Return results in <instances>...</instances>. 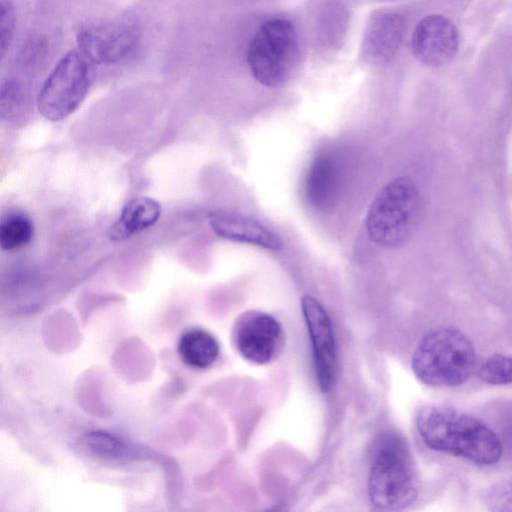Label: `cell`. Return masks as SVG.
Here are the masks:
<instances>
[{
    "label": "cell",
    "mask_w": 512,
    "mask_h": 512,
    "mask_svg": "<svg viewBox=\"0 0 512 512\" xmlns=\"http://www.w3.org/2000/svg\"><path fill=\"white\" fill-rule=\"evenodd\" d=\"M79 51L95 64H115L130 56L136 49L140 33L127 22H91L77 32Z\"/></svg>",
    "instance_id": "52a82bcc"
},
{
    "label": "cell",
    "mask_w": 512,
    "mask_h": 512,
    "mask_svg": "<svg viewBox=\"0 0 512 512\" xmlns=\"http://www.w3.org/2000/svg\"><path fill=\"white\" fill-rule=\"evenodd\" d=\"M492 505L496 510H512V480L496 488Z\"/></svg>",
    "instance_id": "ffe728a7"
},
{
    "label": "cell",
    "mask_w": 512,
    "mask_h": 512,
    "mask_svg": "<svg viewBox=\"0 0 512 512\" xmlns=\"http://www.w3.org/2000/svg\"><path fill=\"white\" fill-rule=\"evenodd\" d=\"M232 339L237 352L248 362L263 365L281 351L283 329L278 320L263 311L243 312L236 320Z\"/></svg>",
    "instance_id": "ba28073f"
},
{
    "label": "cell",
    "mask_w": 512,
    "mask_h": 512,
    "mask_svg": "<svg viewBox=\"0 0 512 512\" xmlns=\"http://www.w3.org/2000/svg\"><path fill=\"white\" fill-rule=\"evenodd\" d=\"M301 310L309 333L318 385L327 393L337 378V350L330 317L323 305L314 297L301 299Z\"/></svg>",
    "instance_id": "9c48e42d"
},
{
    "label": "cell",
    "mask_w": 512,
    "mask_h": 512,
    "mask_svg": "<svg viewBox=\"0 0 512 512\" xmlns=\"http://www.w3.org/2000/svg\"><path fill=\"white\" fill-rule=\"evenodd\" d=\"M298 56L296 31L286 19L266 21L252 38L247 62L256 81L267 87L281 85L290 76Z\"/></svg>",
    "instance_id": "5b68a950"
},
{
    "label": "cell",
    "mask_w": 512,
    "mask_h": 512,
    "mask_svg": "<svg viewBox=\"0 0 512 512\" xmlns=\"http://www.w3.org/2000/svg\"><path fill=\"white\" fill-rule=\"evenodd\" d=\"M509 439H510V441L512 442V427H511V429H510V431H509Z\"/></svg>",
    "instance_id": "44dd1931"
},
{
    "label": "cell",
    "mask_w": 512,
    "mask_h": 512,
    "mask_svg": "<svg viewBox=\"0 0 512 512\" xmlns=\"http://www.w3.org/2000/svg\"><path fill=\"white\" fill-rule=\"evenodd\" d=\"M479 378L493 385L512 384V356L494 354L479 368Z\"/></svg>",
    "instance_id": "e0dca14e"
},
{
    "label": "cell",
    "mask_w": 512,
    "mask_h": 512,
    "mask_svg": "<svg viewBox=\"0 0 512 512\" xmlns=\"http://www.w3.org/2000/svg\"><path fill=\"white\" fill-rule=\"evenodd\" d=\"M91 62L71 50L55 65L37 98L39 113L50 121H60L74 113L86 98L92 83Z\"/></svg>",
    "instance_id": "8992f818"
},
{
    "label": "cell",
    "mask_w": 512,
    "mask_h": 512,
    "mask_svg": "<svg viewBox=\"0 0 512 512\" xmlns=\"http://www.w3.org/2000/svg\"><path fill=\"white\" fill-rule=\"evenodd\" d=\"M84 442L91 452L105 458H121L125 456L128 450L124 441L104 431H94L87 434Z\"/></svg>",
    "instance_id": "ac0fdd59"
},
{
    "label": "cell",
    "mask_w": 512,
    "mask_h": 512,
    "mask_svg": "<svg viewBox=\"0 0 512 512\" xmlns=\"http://www.w3.org/2000/svg\"><path fill=\"white\" fill-rule=\"evenodd\" d=\"M209 224L221 238L278 251L281 239L260 222L237 212L215 211L209 214Z\"/></svg>",
    "instance_id": "8fae6325"
},
{
    "label": "cell",
    "mask_w": 512,
    "mask_h": 512,
    "mask_svg": "<svg viewBox=\"0 0 512 512\" xmlns=\"http://www.w3.org/2000/svg\"><path fill=\"white\" fill-rule=\"evenodd\" d=\"M161 214L160 204L150 197H136L122 208L119 217L109 229V238L114 242L129 239L153 226Z\"/></svg>",
    "instance_id": "7c38bea8"
},
{
    "label": "cell",
    "mask_w": 512,
    "mask_h": 512,
    "mask_svg": "<svg viewBox=\"0 0 512 512\" xmlns=\"http://www.w3.org/2000/svg\"><path fill=\"white\" fill-rule=\"evenodd\" d=\"M459 44L458 31L446 17L433 14L423 18L411 37L413 55L423 64L441 66L455 56Z\"/></svg>",
    "instance_id": "30bf717a"
},
{
    "label": "cell",
    "mask_w": 512,
    "mask_h": 512,
    "mask_svg": "<svg viewBox=\"0 0 512 512\" xmlns=\"http://www.w3.org/2000/svg\"><path fill=\"white\" fill-rule=\"evenodd\" d=\"M403 33V20L394 14H380L373 18L365 38L368 56L387 59L397 49Z\"/></svg>",
    "instance_id": "5bb4252c"
},
{
    "label": "cell",
    "mask_w": 512,
    "mask_h": 512,
    "mask_svg": "<svg viewBox=\"0 0 512 512\" xmlns=\"http://www.w3.org/2000/svg\"><path fill=\"white\" fill-rule=\"evenodd\" d=\"M419 208L415 183L406 176L388 182L372 201L366 218L367 234L374 243L395 247L409 236Z\"/></svg>",
    "instance_id": "277c9868"
},
{
    "label": "cell",
    "mask_w": 512,
    "mask_h": 512,
    "mask_svg": "<svg viewBox=\"0 0 512 512\" xmlns=\"http://www.w3.org/2000/svg\"><path fill=\"white\" fill-rule=\"evenodd\" d=\"M34 235L31 219L23 212L5 214L0 221V245L3 250H14L29 244Z\"/></svg>",
    "instance_id": "2e32d148"
},
{
    "label": "cell",
    "mask_w": 512,
    "mask_h": 512,
    "mask_svg": "<svg viewBox=\"0 0 512 512\" xmlns=\"http://www.w3.org/2000/svg\"><path fill=\"white\" fill-rule=\"evenodd\" d=\"M336 171L333 161L326 155L315 158L306 179L309 201L323 207L331 199L335 188Z\"/></svg>",
    "instance_id": "9a60e30c"
},
{
    "label": "cell",
    "mask_w": 512,
    "mask_h": 512,
    "mask_svg": "<svg viewBox=\"0 0 512 512\" xmlns=\"http://www.w3.org/2000/svg\"><path fill=\"white\" fill-rule=\"evenodd\" d=\"M417 431L430 449L480 466L496 464L503 451L498 435L479 418L442 406H424L416 414Z\"/></svg>",
    "instance_id": "6da1fadb"
},
{
    "label": "cell",
    "mask_w": 512,
    "mask_h": 512,
    "mask_svg": "<svg viewBox=\"0 0 512 512\" xmlns=\"http://www.w3.org/2000/svg\"><path fill=\"white\" fill-rule=\"evenodd\" d=\"M177 352L187 366L207 369L216 362L220 346L209 331L203 328H191L181 335Z\"/></svg>",
    "instance_id": "4fadbf2b"
},
{
    "label": "cell",
    "mask_w": 512,
    "mask_h": 512,
    "mask_svg": "<svg viewBox=\"0 0 512 512\" xmlns=\"http://www.w3.org/2000/svg\"><path fill=\"white\" fill-rule=\"evenodd\" d=\"M16 15L10 0H1L0 3V52L4 57L14 36Z\"/></svg>",
    "instance_id": "d6986e66"
},
{
    "label": "cell",
    "mask_w": 512,
    "mask_h": 512,
    "mask_svg": "<svg viewBox=\"0 0 512 512\" xmlns=\"http://www.w3.org/2000/svg\"><path fill=\"white\" fill-rule=\"evenodd\" d=\"M476 352L471 340L459 329L440 326L428 331L411 357L416 378L431 387H455L472 375Z\"/></svg>",
    "instance_id": "7a4b0ae2"
},
{
    "label": "cell",
    "mask_w": 512,
    "mask_h": 512,
    "mask_svg": "<svg viewBox=\"0 0 512 512\" xmlns=\"http://www.w3.org/2000/svg\"><path fill=\"white\" fill-rule=\"evenodd\" d=\"M417 495V478L406 442L394 433L382 435L374 447L368 478L371 504L381 510H403Z\"/></svg>",
    "instance_id": "3957f363"
}]
</instances>
